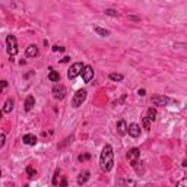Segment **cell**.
I'll use <instances>...</instances> for the list:
<instances>
[{
	"label": "cell",
	"instance_id": "cell-25",
	"mask_svg": "<svg viewBox=\"0 0 187 187\" xmlns=\"http://www.w3.org/2000/svg\"><path fill=\"white\" fill-rule=\"evenodd\" d=\"M177 187H187V178H183L177 183Z\"/></svg>",
	"mask_w": 187,
	"mask_h": 187
},
{
	"label": "cell",
	"instance_id": "cell-9",
	"mask_svg": "<svg viewBox=\"0 0 187 187\" xmlns=\"http://www.w3.org/2000/svg\"><path fill=\"white\" fill-rule=\"evenodd\" d=\"M127 130H129V127L126 124V121L124 120H120L119 123H117V133L120 136H124V135H127Z\"/></svg>",
	"mask_w": 187,
	"mask_h": 187
},
{
	"label": "cell",
	"instance_id": "cell-23",
	"mask_svg": "<svg viewBox=\"0 0 187 187\" xmlns=\"http://www.w3.org/2000/svg\"><path fill=\"white\" fill-rule=\"evenodd\" d=\"M105 15H110V16H119V12H115L114 9H107V11H105Z\"/></svg>",
	"mask_w": 187,
	"mask_h": 187
},
{
	"label": "cell",
	"instance_id": "cell-29",
	"mask_svg": "<svg viewBox=\"0 0 187 187\" xmlns=\"http://www.w3.org/2000/svg\"><path fill=\"white\" fill-rule=\"evenodd\" d=\"M137 94H139L140 97H143V95H146V91H145V89H139V91H137Z\"/></svg>",
	"mask_w": 187,
	"mask_h": 187
},
{
	"label": "cell",
	"instance_id": "cell-22",
	"mask_svg": "<svg viewBox=\"0 0 187 187\" xmlns=\"http://www.w3.org/2000/svg\"><path fill=\"white\" fill-rule=\"evenodd\" d=\"M59 174H60V170H56V172H54V177H53V184H54V186H57L59 184Z\"/></svg>",
	"mask_w": 187,
	"mask_h": 187
},
{
	"label": "cell",
	"instance_id": "cell-16",
	"mask_svg": "<svg viewBox=\"0 0 187 187\" xmlns=\"http://www.w3.org/2000/svg\"><path fill=\"white\" fill-rule=\"evenodd\" d=\"M94 31L97 32L98 35H101V37H107V35H110V31H107V29H104V28H101V26H94Z\"/></svg>",
	"mask_w": 187,
	"mask_h": 187
},
{
	"label": "cell",
	"instance_id": "cell-20",
	"mask_svg": "<svg viewBox=\"0 0 187 187\" xmlns=\"http://www.w3.org/2000/svg\"><path fill=\"white\" fill-rule=\"evenodd\" d=\"M26 174H28V177H29V178H34V177L37 176V171L32 168V167H28V168H26Z\"/></svg>",
	"mask_w": 187,
	"mask_h": 187
},
{
	"label": "cell",
	"instance_id": "cell-13",
	"mask_svg": "<svg viewBox=\"0 0 187 187\" xmlns=\"http://www.w3.org/2000/svg\"><path fill=\"white\" fill-rule=\"evenodd\" d=\"M26 57H35V56H38V48H37V46H34V44H31L29 47H26Z\"/></svg>",
	"mask_w": 187,
	"mask_h": 187
},
{
	"label": "cell",
	"instance_id": "cell-33",
	"mask_svg": "<svg viewBox=\"0 0 187 187\" xmlns=\"http://www.w3.org/2000/svg\"><path fill=\"white\" fill-rule=\"evenodd\" d=\"M24 187H29V186H28V184H25V186H24Z\"/></svg>",
	"mask_w": 187,
	"mask_h": 187
},
{
	"label": "cell",
	"instance_id": "cell-21",
	"mask_svg": "<svg viewBox=\"0 0 187 187\" xmlns=\"http://www.w3.org/2000/svg\"><path fill=\"white\" fill-rule=\"evenodd\" d=\"M142 121H143V127H145L146 130L151 129V120L148 119V117H143V120H142Z\"/></svg>",
	"mask_w": 187,
	"mask_h": 187
},
{
	"label": "cell",
	"instance_id": "cell-31",
	"mask_svg": "<svg viewBox=\"0 0 187 187\" xmlns=\"http://www.w3.org/2000/svg\"><path fill=\"white\" fill-rule=\"evenodd\" d=\"M69 59H70V57H63L62 62H63V63H66V62H69Z\"/></svg>",
	"mask_w": 187,
	"mask_h": 187
},
{
	"label": "cell",
	"instance_id": "cell-8",
	"mask_svg": "<svg viewBox=\"0 0 187 187\" xmlns=\"http://www.w3.org/2000/svg\"><path fill=\"white\" fill-rule=\"evenodd\" d=\"M127 133H129L132 137H139V136H140V126L136 124V123H132V124L129 126Z\"/></svg>",
	"mask_w": 187,
	"mask_h": 187
},
{
	"label": "cell",
	"instance_id": "cell-14",
	"mask_svg": "<svg viewBox=\"0 0 187 187\" xmlns=\"http://www.w3.org/2000/svg\"><path fill=\"white\" fill-rule=\"evenodd\" d=\"M48 79H50L51 82H59V80H60V75H59V72H56V70L50 69V73H48Z\"/></svg>",
	"mask_w": 187,
	"mask_h": 187
},
{
	"label": "cell",
	"instance_id": "cell-1",
	"mask_svg": "<svg viewBox=\"0 0 187 187\" xmlns=\"http://www.w3.org/2000/svg\"><path fill=\"white\" fill-rule=\"evenodd\" d=\"M114 165V151L111 145H105L102 148V152L99 155V167L102 171H111V168Z\"/></svg>",
	"mask_w": 187,
	"mask_h": 187
},
{
	"label": "cell",
	"instance_id": "cell-10",
	"mask_svg": "<svg viewBox=\"0 0 187 187\" xmlns=\"http://www.w3.org/2000/svg\"><path fill=\"white\" fill-rule=\"evenodd\" d=\"M140 156V151L137 149V148H132L129 152H127V158H129L130 161H137V158Z\"/></svg>",
	"mask_w": 187,
	"mask_h": 187
},
{
	"label": "cell",
	"instance_id": "cell-3",
	"mask_svg": "<svg viewBox=\"0 0 187 187\" xmlns=\"http://www.w3.org/2000/svg\"><path fill=\"white\" fill-rule=\"evenodd\" d=\"M6 46H7V53H9L11 57H13V56L18 54V41H16L15 35L6 37Z\"/></svg>",
	"mask_w": 187,
	"mask_h": 187
},
{
	"label": "cell",
	"instance_id": "cell-28",
	"mask_svg": "<svg viewBox=\"0 0 187 187\" xmlns=\"http://www.w3.org/2000/svg\"><path fill=\"white\" fill-rule=\"evenodd\" d=\"M64 47H59V46H53V51H63Z\"/></svg>",
	"mask_w": 187,
	"mask_h": 187
},
{
	"label": "cell",
	"instance_id": "cell-4",
	"mask_svg": "<svg viewBox=\"0 0 187 187\" xmlns=\"http://www.w3.org/2000/svg\"><path fill=\"white\" fill-rule=\"evenodd\" d=\"M86 89H79V91H76V94L73 95L72 98V105L75 107V108H78V107H80L82 105V102L86 99Z\"/></svg>",
	"mask_w": 187,
	"mask_h": 187
},
{
	"label": "cell",
	"instance_id": "cell-5",
	"mask_svg": "<svg viewBox=\"0 0 187 187\" xmlns=\"http://www.w3.org/2000/svg\"><path fill=\"white\" fill-rule=\"evenodd\" d=\"M66 94H67V89H66V86H63L62 83H57V85L53 86V95L56 99H63L66 97Z\"/></svg>",
	"mask_w": 187,
	"mask_h": 187
},
{
	"label": "cell",
	"instance_id": "cell-30",
	"mask_svg": "<svg viewBox=\"0 0 187 187\" xmlns=\"http://www.w3.org/2000/svg\"><path fill=\"white\" fill-rule=\"evenodd\" d=\"M2 86H3V89H5L6 86H7V82H6V80H2Z\"/></svg>",
	"mask_w": 187,
	"mask_h": 187
},
{
	"label": "cell",
	"instance_id": "cell-32",
	"mask_svg": "<svg viewBox=\"0 0 187 187\" xmlns=\"http://www.w3.org/2000/svg\"><path fill=\"white\" fill-rule=\"evenodd\" d=\"M183 165L187 167V159H184V161H183Z\"/></svg>",
	"mask_w": 187,
	"mask_h": 187
},
{
	"label": "cell",
	"instance_id": "cell-12",
	"mask_svg": "<svg viewBox=\"0 0 187 187\" xmlns=\"http://www.w3.org/2000/svg\"><path fill=\"white\" fill-rule=\"evenodd\" d=\"M22 142H24L25 145L34 146L37 143V137H35V135H25L22 137Z\"/></svg>",
	"mask_w": 187,
	"mask_h": 187
},
{
	"label": "cell",
	"instance_id": "cell-24",
	"mask_svg": "<svg viewBox=\"0 0 187 187\" xmlns=\"http://www.w3.org/2000/svg\"><path fill=\"white\" fill-rule=\"evenodd\" d=\"M89 158H91V155H89V154H85V155H79V156H78V159H79L80 162L86 161V159H89Z\"/></svg>",
	"mask_w": 187,
	"mask_h": 187
},
{
	"label": "cell",
	"instance_id": "cell-11",
	"mask_svg": "<svg viewBox=\"0 0 187 187\" xmlns=\"http://www.w3.org/2000/svg\"><path fill=\"white\" fill-rule=\"evenodd\" d=\"M35 105V98L32 97V95H28L25 99V104H24V108H25V111H31L32 107Z\"/></svg>",
	"mask_w": 187,
	"mask_h": 187
},
{
	"label": "cell",
	"instance_id": "cell-18",
	"mask_svg": "<svg viewBox=\"0 0 187 187\" xmlns=\"http://www.w3.org/2000/svg\"><path fill=\"white\" fill-rule=\"evenodd\" d=\"M156 114H158V113H156V110L151 107V108H148V115H146V117L151 120V121H155V120H156Z\"/></svg>",
	"mask_w": 187,
	"mask_h": 187
},
{
	"label": "cell",
	"instance_id": "cell-27",
	"mask_svg": "<svg viewBox=\"0 0 187 187\" xmlns=\"http://www.w3.org/2000/svg\"><path fill=\"white\" fill-rule=\"evenodd\" d=\"M5 142H6V136H5V133H2V136H0V146L5 145Z\"/></svg>",
	"mask_w": 187,
	"mask_h": 187
},
{
	"label": "cell",
	"instance_id": "cell-15",
	"mask_svg": "<svg viewBox=\"0 0 187 187\" xmlns=\"http://www.w3.org/2000/svg\"><path fill=\"white\" fill-rule=\"evenodd\" d=\"M88 180H89V171H85L83 174H80V177L78 178V184L82 186V184H85Z\"/></svg>",
	"mask_w": 187,
	"mask_h": 187
},
{
	"label": "cell",
	"instance_id": "cell-17",
	"mask_svg": "<svg viewBox=\"0 0 187 187\" xmlns=\"http://www.w3.org/2000/svg\"><path fill=\"white\" fill-rule=\"evenodd\" d=\"M12 108H13V99L9 98L5 102V107H3V113H11Z\"/></svg>",
	"mask_w": 187,
	"mask_h": 187
},
{
	"label": "cell",
	"instance_id": "cell-26",
	"mask_svg": "<svg viewBox=\"0 0 187 187\" xmlns=\"http://www.w3.org/2000/svg\"><path fill=\"white\" fill-rule=\"evenodd\" d=\"M59 186L60 187H67V180H66V177H62V180L59 183Z\"/></svg>",
	"mask_w": 187,
	"mask_h": 187
},
{
	"label": "cell",
	"instance_id": "cell-2",
	"mask_svg": "<svg viewBox=\"0 0 187 187\" xmlns=\"http://www.w3.org/2000/svg\"><path fill=\"white\" fill-rule=\"evenodd\" d=\"M83 69H85V66H83V64H82L80 62L73 63L72 66H70V69L67 70V79L73 80V79L76 78V76H79V75H82Z\"/></svg>",
	"mask_w": 187,
	"mask_h": 187
},
{
	"label": "cell",
	"instance_id": "cell-19",
	"mask_svg": "<svg viewBox=\"0 0 187 187\" xmlns=\"http://www.w3.org/2000/svg\"><path fill=\"white\" fill-rule=\"evenodd\" d=\"M108 78L111 80H114V82H120V80H123V75L121 73H110Z\"/></svg>",
	"mask_w": 187,
	"mask_h": 187
},
{
	"label": "cell",
	"instance_id": "cell-7",
	"mask_svg": "<svg viewBox=\"0 0 187 187\" xmlns=\"http://www.w3.org/2000/svg\"><path fill=\"white\" fill-rule=\"evenodd\" d=\"M94 78V69L91 67V66H85V69H83L82 72V79L85 83L91 82V79Z\"/></svg>",
	"mask_w": 187,
	"mask_h": 187
},
{
	"label": "cell",
	"instance_id": "cell-6",
	"mask_svg": "<svg viewBox=\"0 0 187 187\" xmlns=\"http://www.w3.org/2000/svg\"><path fill=\"white\" fill-rule=\"evenodd\" d=\"M152 104L155 105H168L170 102H171V99L168 98V97H165V95H155V97H152Z\"/></svg>",
	"mask_w": 187,
	"mask_h": 187
}]
</instances>
